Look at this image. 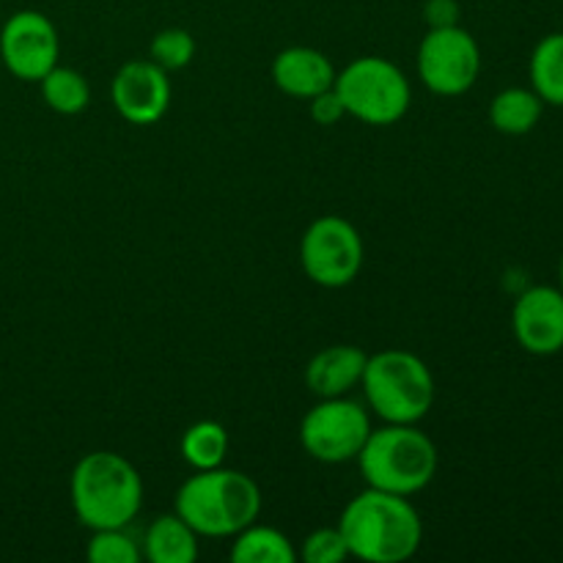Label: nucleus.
<instances>
[{
	"label": "nucleus",
	"mask_w": 563,
	"mask_h": 563,
	"mask_svg": "<svg viewBox=\"0 0 563 563\" xmlns=\"http://www.w3.org/2000/svg\"><path fill=\"white\" fill-rule=\"evenodd\" d=\"M352 559L366 563H401L418 553L423 522L405 495L368 487L346 504L339 520Z\"/></svg>",
	"instance_id": "1"
},
{
	"label": "nucleus",
	"mask_w": 563,
	"mask_h": 563,
	"mask_svg": "<svg viewBox=\"0 0 563 563\" xmlns=\"http://www.w3.org/2000/svg\"><path fill=\"white\" fill-rule=\"evenodd\" d=\"M176 515L198 537H236L262 515V489L247 473L223 465L196 471L176 493Z\"/></svg>",
	"instance_id": "2"
},
{
	"label": "nucleus",
	"mask_w": 563,
	"mask_h": 563,
	"mask_svg": "<svg viewBox=\"0 0 563 563\" xmlns=\"http://www.w3.org/2000/svg\"><path fill=\"white\" fill-rule=\"evenodd\" d=\"M71 509L88 531L126 528L143 506V482L130 460L115 451L86 454L71 471Z\"/></svg>",
	"instance_id": "3"
},
{
	"label": "nucleus",
	"mask_w": 563,
	"mask_h": 563,
	"mask_svg": "<svg viewBox=\"0 0 563 563\" xmlns=\"http://www.w3.org/2000/svg\"><path fill=\"white\" fill-rule=\"evenodd\" d=\"M357 465L368 487L410 498L434 482L440 454L434 440L416 423H385L372 429Z\"/></svg>",
	"instance_id": "4"
},
{
	"label": "nucleus",
	"mask_w": 563,
	"mask_h": 563,
	"mask_svg": "<svg viewBox=\"0 0 563 563\" xmlns=\"http://www.w3.org/2000/svg\"><path fill=\"white\" fill-rule=\"evenodd\" d=\"M361 385L368 407L385 423L423 421L438 396L429 366L407 350H385L368 355Z\"/></svg>",
	"instance_id": "5"
},
{
	"label": "nucleus",
	"mask_w": 563,
	"mask_h": 563,
	"mask_svg": "<svg viewBox=\"0 0 563 563\" xmlns=\"http://www.w3.org/2000/svg\"><path fill=\"white\" fill-rule=\"evenodd\" d=\"M335 93L346 115L372 126H390L410 110L412 88L405 71L388 58L363 55L335 75Z\"/></svg>",
	"instance_id": "6"
},
{
	"label": "nucleus",
	"mask_w": 563,
	"mask_h": 563,
	"mask_svg": "<svg viewBox=\"0 0 563 563\" xmlns=\"http://www.w3.org/2000/svg\"><path fill=\"white\" fill-rule=\"evenodd\" d=\"M372 434V418L361 401L350 396L322 399L300 423V443L317 462L341 465L357 460Z\"/></svg>",
	"instance_id": "7"
},
{
	"label": "nucleus",
	"mask_w": 563,
	"mask_h": 563,
	"mask_svg": "<svg viewBox=\"0 0 563 563\" xmlns=\"http://www.w3.org/2000/svg\"><path fill=\"white\" fill-rule=\"evenodd\" d=\"M482 75V49L460 25L429 27L418 47V77L438 97H462Z\"/></svg>",
	"instance_id": "8"
},
{
	"label": "nucleus",
	"mask_w": 563,
	"mask_h": 563,
	"mask_svg": "<svg viewBox=\"0 0 563 563\" xmlns=\"http://www.w3.org/2000/svg\"><path fill=\"white\" fill-rule=\"evenodd\" d=\"M300 264L308 278L324 289H341L363 267V240L350 220L324 214L313 220L300 242Z\"/></svg>",
	"instance_id": "9"
},
{
	"label": "nucleus",
	"mask_w": 563,
	"mask_h": 563,
	"mask_svg": "<svg viewBox=\"0 0 563 563\" xmlns=\"http://www.w3.org/2000/svg\"><path fill=\"white\" fill-rule=\"evenodd\" d=\"M60 58V36L47 14L33 9L14 11L0 27V60L25 82H38Z\"/></svg>",
	"instance_id": "10"
},
{
	"label": "nucleus",
	"mask_w": 563,
	"mask_h": 563,
	"mask_svg": "<svg viewBox=\"0 0 563 563\" xmlns=\"http://www.w3.org/2000/svg\"><path fill=\"white\" fill-rule=\"evenodd\" d=\"M517 344L537 357L563 352V291L559 286H528L511 308Z\"/></svg>",
	"instance_id": "11"
},
{
	"label": "nucleus",
	"mask_w": 563,
	"mask_h": 563,
	"mask_svg": "<svg viewBox=\"0 0 563 563\" xmlns=\"http://www.w3.org/2000/svg\"><path fill=\"white\" fill-rule=\"evenodd\" d=\"M113 108L130 124H157L170 108V80L163 66L146 60H130L121 66L110 86Z\"/></svg>",
	"instance_id": "12"
},
{
	"label": "nucleus",
	"mask_w": 563,
	"mask_h": 563,
	"mask_svg": "<svg viewBox=\"0 0 563 563\" xmlns=\"http://www.w3.org/2000/svg\"><path fill=\"white\" fill-rule=\"evenodd\" d=\"M335 75L328 55L313 47H286L273 60V82L278 91L295 99H313L333 88Z\"/></svg>",
	"instance_id": "13"
},
{
	"label": "nucleus",
	"mask_w": 563,
	"mask_h": 563,
	"mask_svg": "<svg viewBox=\"0 0 563 563\" xmlns=\"http://www.w3.org/2000/svg\"><path fill=\"white\" fill-rule=\"evenodd\" d=\"M368 355L361 346L333 344L317 352L306 366V385L319 399H335L357 388L366 372Z\"/></svg>",
	"instance_id": "14"
},
{
	"label": "nucleus",
	"mask_w": 563,
	"mask_h": 563,
	"mask_svg": "<svg viewBox=\"0 0 563 563\" xmlns=\"http://www.w3.org/2000/svg\"><path fill=\"white\" fill-rule=\"evenodd\" d=\"M143 555L152 563H192L198 559V533L176 511L154 517L143 537Z\"/></svg>",
	"instance_id": "15"
},
{
	"label": "nucleus",
	"mask_w": 563,
	"mask_h": 563,
	"mask_svg": "<svg viewBox=\"0 0 563 563\" xmlns=\"http://www.w3.org/2000/svg\"><path fill=\"white\" fill-rule=\"evenodd\" d=\"M544 102L533 88L511 86L489 102V124L504 135H528L542 121Z\"/></svg>",
	"instance_id": "16"
},
{
	"label": "nucleus",
	"mask_w": 563,
	"mask_h": 563,
	"mask_svg": "<svg viewBox=\"0 0 563 563\" xmlns=\"http://www.w3.org/2000/svg\"><path fill=\"white\" fill-rule=\"evenodd\" d=\"M231 561L234 563H295L297 550L286 533L278 528L256 526L251 522L242 528L231 544Z\"/></svg>",
	"instance_id": "17"
},
{
	"label": "nucleus",
	"mask_w": 563,
	"mask_h": 563,
	"mask_svg": "<svg viewBox=\"0 0 563 563\" xmlns=\"http://www.w3.org/2000/svg\"><path fill=\"white\" fill-rule=\"evenodd\" d=\"M528 75H531V88L544 104L563 108V31L548 33L533 47Z\"/></svg>",
	"instance_id": "18"
},
{
	"label": "nucleus",
	"mask_w": 563,
	"mask_h": 563,
	"mask_svg": "<svg viewBox=\"0 0 563 563\" xmlns=\"http://www.w3.org/2000/svg\"><path fill=\"white\" fill-rule=\"evenodd\" d=\"M42 86V97L49 110L60 115H77L88 108L91 102V86L86 77L71 66H53L47 75L38 80Z\"/></svg>",
	"instance_id": "19"
},
{
	"label": "nucleus",
	"mask_w": 563,
	"mask_h": 563,
	"mask_svg": "<svg viewBox=\"0 0 563 563\" xmlns=\"http://www.w3.org/2000/svg\"><path fill=\"white\" fill-rule=\"evenodd\" d=\"M181 460L192 471H212L225 462L229 454V432L218 421H198L181 438Z\"/></svg>",
	"instance_id": "20"
},
{
	"label": "nucleus",
	"mask_w": 563,
	"mask_h": 563,
	"mask_svg": "<svg viewBox=\"0 0 563 563\" xmlns=\"http://www.w3.org/2000/svg\"><path fill=\"white\" fill-rule=\"evenodd\" d=\"M86 555L91 563H141L143 548L126 528H102L93 531Z\"/></svg>",
	"instance_id": "21"
},
{
	"label": "nucleus",
	"mask_w": 563,
	"mask_h": 563,
	"mask_svg": "<svg viewBox=\"0 0 563 563\" xmlns=\"http://www.w3.org/2000/svg\"><path fill=\"white\" fill-rule=\"evenodd\" d=\"M148 55L157 66H163L165 71H179L196 58V38L185 27H165L157 36L152 38V47Z\"/></svg>",
	"instance_id": "22"
},
{
	"label": "nucleus",
	"mask_w": 563,
	"mask_h": 563,
	"mask_svg": "<svg viewBox=\"0 0 563 563\" xmlns=\"http://www.w3.org/2000/svg\"><path fill=\"white\" fill-rule=\"evenodd\" d=\"M344 559H350V550H346L344 533L339 531V526L317 528L302 542V561L306 563H341Z\"/></svg>",
	"instance_id": "23"
},
{
	"label": "nucleus",
	"mask_w": 563,
	"mask_h": 563,
	"mask_svg": "<svg viewBox=\"0 0 563 563\" xmlns=\"http://www.w3.org/2000/svg\"><path fill=\"white\" fill-rule=\"evenodd\" d=\"M308 102H311V119L322 126L339 124V121L346 115L344 102H341V97L335 93V88H328V91L317 93V97L308 99Z\"/></svg>",
	"instance_id": "24"
},
{
	"label": "nucleus",
	"mask_w": 563,
	"mask_h": 563,
	"mask_svg": "<svg viewBox=\"0 0 563 563\" xmlns=\"http://www.w3.org/2000/svg\"><path fill=\"white\" fill-rule=\"evenodd\" d=\"M423 14H427L429 27L456 25V20H460V5H456V0H427Z\"/></svg>",
	"instance_id": "25"
},
{
	"label": "nucleus",
	"mask_w": 563,
	"mask_h": 563,
	"mask_svg": "<svg viewBox=\"0 0 563 563\" xmlns=\"http://www.w3.org/2000/svg\"><path fill=\"white\" fill-rule=\"evenodd\" d=\"M559 289L563 291V256H561V262H559Z\"/></svg>",
	"instance_id": "26"
}]
</instances>
